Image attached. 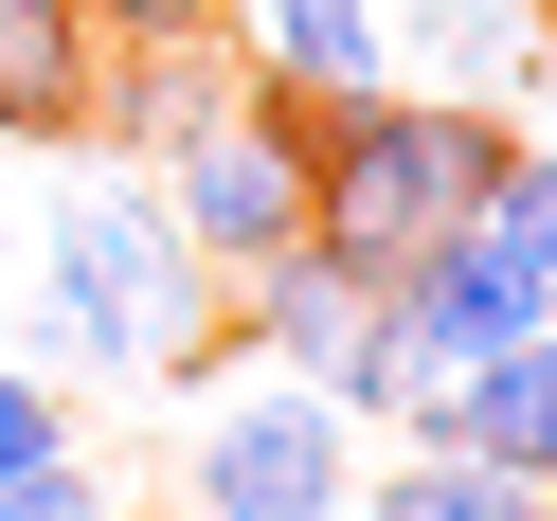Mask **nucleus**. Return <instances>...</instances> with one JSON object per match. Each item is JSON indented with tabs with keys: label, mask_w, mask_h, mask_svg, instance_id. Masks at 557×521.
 <instances>
[{
	"label": "nucleus",
	"mask_w": 557,
	"mask_h": 521,
	"mask_svg": "<svg viewBox=\"0 0 557 521\" xmlns=\"http://www.w3.org/2000/svg\"><path fill=\"white\" fill-rule=\"evenodd\" d=\"M18 270H37V342L73 377H126V396H162L181 360L234 342V270L162 216L145 162H73V198L18 234Z\"/></svg>",
	"instance_id": "f257e3e1"
},
{
	"label": "nucleus",
	"mask_w": 557,
	"mask_h": 521,
	"mask_svg": "<svg viewBox=\"0 0 557 521\" xmlns=\"http://www.w3.org/2000/svg\"><path fill=\"white\" fill-rule=\"evenodd\" d=\"M288 126H306V234L342 270H413L432 234H468L504 162V109H449V90H324Z\"/></svg>",
	"instance_id": "f03ea898"
},
{
	"label": "nucleus",
	"mask_w": 557,
	"mask_h": 521,
	"mask_svg": "<svg viewBox=\"0 0 557 521\" xmlns=\"http://www.w3.org/2000/svg\"><path fill=\"white\" fill-rule=\"evenodd\" d=\"M162 432H181V504H216V521H342L360 504V413L324 377H270L252 342L162 377Z\"/></svg>",
	"instance_id": "7ed1b4c3"
},
{
	"label": "nucleus",
	"mask_w": 557,
	"mask_h": 521,
	"mask_svg": "<svg viewBox=\"0 0 557 521\" xmlns=\"http://www.w3.org/2000/svg\"><path fill=\"white\" fill-rule=\"evenodd\" d=\"M145 181H162V216H181L216 270H252V252L306 234V126H288V90H234V109L198 126V145H162Z\"/></svg>",
	"instance_id": "20e7f679"
},
{
	"label": "nucleus",
	"mask_w": 557,
	"mask_h": 521,
	"mask_svg": "<svg viewBox=\"0 0 557 521\" xmlns=\"http://www.w3.org/2000/svg\"><path fill=\"white\" fill-rule=\"evenodd\" d=\"M234 90H252L234 37H109V54H90V126H73V145H90V162H162V145H198Z\"/></svg>",
	"instance_id": "39448f33"
},
{
	"label": "nucleus",
	"mask_w": 557,
	"mask_h": 521,
	"mask_svg": "<svg viewBox=\"0 0 557 521\" xmlns=\"http://www.w3.org/2000/svg\"><path fill=\"white\" fill-rule=\"evenodd\" d=\"M377 324V270H342L324 234H288V252L234 270V342H252L270 377H342V342Z\"/></svg>",
	"instance_id": "423d86ee"
},
{
	"label": "nucleus",
	"mask_w": 557,
	"mask_h": 521,
	"mask_svg": "<svg viewBox=\"0 0 557 521\" xmlns=\"http://www.w3.org/2000/svg\"><path fill=\"white\" fill-rule=\"evenodd\" d=\"M216 37L252 90L324 109V90H396V37H377V0H216Z\"/></svg>",
	"instance_id": "0eeeda50"
},
{
	"label": "nucleus",
	"mask_w": 557,
	"mask_h": 521,
	"mask_svg": "<svg viewBox=\"0 0 557 521\" xmlns=\"http://www.w3.org/2000/svg\"><path fill=\"white\" fill-rule=\"evenodd\" d=\"M377 37H396V90L521 109V73H540V0H377Z\"/></svg>",
	"instance_id": "6e6552de"
},
{
	"label": "nucleus",
	"mask_w": 557,
	"mask_h": 521,
	"mask_svg": "<svg viewBox=\"0 0 557 521\" xmlns=\"http://www.w3.org/2000/svg\"><path fill=\"white\" fill-rule=\"evenodd\" d=\"M377 324H396L413 360H449V377H468L485 342H521V324H540V306L504 288V252H468V234H432V252H413V270H377Z\"/></svg>",
	"instance_id": "1a4fd4ad"
},
{
	"label": "nucleus",
	"mask_w": 557,
	"mask_h": 521,
	"mask_svg": "<svg viewBox=\"0 0 557 521\" xmlns=\"http://www.w3.org/2000/svg\"><path fill=\"white\" fill-rule=\"evenodd\" d=\"M449 449H485V468H521V485H557V324H521V342H485V360L449 377Z\"/></svg>",
	"instance_id": "9d476101"
},
{
	"label": "nucleus",
	"mask_w": 557,
	"mask_h": 521,
	"mask_svg": "<svg viewBox=\"0 0 557 521\" xmlns=\"http://www.w3.org/2000/svg\"><path fill=\"white\" fill-rule=\"evenodd\" d=\"M90 0H0V145H73L90 126Z\"/></svg>",
	"instance_id": "9b49d317"
},
{
	"label": "nucleus",
	"mask_w": 557,
	"mask_h": 521,
	"mask_svg": "<svg viewBox=\"0 0 557 521\" xmlns=\"http://www.w3.org/2000/svg\"><path fill=\"white\" fill-rule=\"evenodd\" d=\"M468 252H504V288L557 324V126H504V162L468 198Z\"/></svg>",
	"instance_id": "f8f14e48"
},
{
	"label": "nucleus",
	"mask_w": 557,
	"mask_h": 521,
	"mask_svg": "<svg viewBox=\"0 0 557 521\" xmlns=\"http://www.w3.org/2000/svg\"><path fill=\"white\" fill-rule=\"evenodd\" d=\"M360 521H557V485L485 468V449H377V468H360Z\"/></svg>",
	"instance_id": "ddd939ff"
},
{
	"label": "nucleus",
	"mask_w": 557,
	"mask_h": 521,
	"mask_svg": "<svg viewBox=\"0 0 557 521\" xmlns=\"http://www.w3.org/2000/svg\"><path fill=\"white\" fill-rule=\"evenodd\" d=\"M37 468H73V396L37 360H0V485H37Z\"/></svg>",
	"instance_id": "4468645a"
},
{
	"label": "nucleus",
	"mask_w": 557,
	"mask_h": 521,
	"mask_svg": "<svg viewBox=\"0 0 557 521\" xmlns=\"http://www.w3.org/2000/svg\"><path fill=\"white\" fill-rule=\"evenodd\" d=\"M90 37H216V0H90Z\"/></svg>",
	"instance_id": "2eb2a0df"
},
{
	"label": "nucleus",
	"mask_w": 557,
	"mask_h": 521,
	"mask_svg": "<svg viewBox=\"0 0 557 521\" xmlns=\"http://www.w3.org/2000/svg\"><path fill=\"white\" fill-rule=\"evenodd\" d=\"M145 521H216V504H181V485H162V504H145Z\"/></svg>",
	"instance_id": "dca6fc26"
},
{
	"label": "nucleus",
	"mask_w": 557,
	"mask_h": 521,
	"mask_svg": "<svg viewBox=\"0 0 557 521\" xmlns=\"http://www.w3.org/2000/svg\"><path fill=\"white\" fill-rule=\"evenodd\" d=\"M0 252H18V234H0Z\"/></svg>",
	"instance_id": "f3484780"
},
{
	"label": "nucleus",
	"mask_w": 557,
	"mask_h": 521,
	"mask_svg": "<svg viewBox=\"0 0 557 521\" xmlns=\"http://www.w3.org/2000/svg\"><path fill=\"white\" fill-rule=\"evenodd\" d=\"M342 521H360V504H342Z\"/></svg>",
	"instance_id": "a211bd4d"
}]
</instances>
